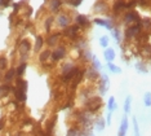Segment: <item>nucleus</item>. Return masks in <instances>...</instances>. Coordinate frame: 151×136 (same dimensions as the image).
Returning a JSON list of instances; mask_svg holds the SVG:
<instances>
[{"instance_id": "12", "label": "nucleus", "mask_w": 151, "mask_h": 136, "mask_svg": "<svg viewBox=\"0 0 151 136\" xmlns=\"http://www.w3.org/2000/svg\"><path fill=\"white\" fill-rule=\"evenodd\" d=\"M16 76H17V74H16V68H11V69H8V70L5 71L4 76H3V81H4V83H6V84H9L11 82L14 81Z\"/></svg>"}, {"instance_id": "24", "label": "nucleus", "mask_w": 151, "mask_h": 136, "mask_svg": "<svg viewBox=\"0 0 151 136\" xmlns=\"http://www.w3.org/2000/svg\"><path fill=\"white\" fill-rule=\"evenodd\" d=\"M11 91H12V86L4 83V84L0 86V96H6L9 92H11Z\"/></svg>"}, {"instance_id": "6", "label": "nucleus", "mask_w": 151, "mask_h": 136, "mask_svg": "<svg viewBox=\"0 0 151 136\" xmlns=\"http://www.w3.org/2000/svg\"><path fill=\"white\" fill-rule=\"evenodd\" d=\"M61 38H62V33H50L48 34L47 39H45V43L49 48L52 47H57L61 41Z\"/></svg>"}, {"instance_id": "31", "label": "nucleus", "mask_w": 151, "mask_h": 136, "mask_svg": "<svg viewBox=\"0 0 151 136\" xmlns=\"http://www.w3.org/2000/svg\"><path fill=\"white\" fill-rule=\"evenodd\" d=\"M109 41H110L109 36L104 35V36H101V39H99V45H101V47H104V48H107L109 47Z\"/></svg>"}, {"instance_id": "19", "label": "nucleus", "mask_w": 151, "mask_h": 136, "mask_svg": "<svg viewBox=\"0 0 151 136\" xmlns=\"http://www.w3.org/2000/svg\"><path fill=\"white\" fill-rule=\"evenodd\" d=\"M54 21H56V17L54 16H48L45 21H44V29H45L47 33H50V29H52V25L54 23Z\"/></svg>"}, {"instance_id": "36", "label": "nucleus", "mask_w": 151, "mask_h": 136, "mask_svg": "<svg viewBox=\"0 0 151 136\" xmlns=\"http://www.w3.org/2000/svg\"><path fill=\"white\" fill-rule=\"evenodd\" d=\"M111 121H112V113H107V117H106V124H111Z\"/></svg>"}, {"instance_id": "20", "label": "nucleus", "mask_w": 151, "mask_h": 136, "mask_svg": "<svg viewBox=\"0 0 151 136\" xmlns=\"http://www.w3.org/2000/svg\"><path fill=\"white\" fill-rule=\"evenodd\" d=\"M14 87H17V88H19V89H22V91H25V92H27L29 83H27V81H25V79H22V78H17Z\"/></svg>"}, {"instance_id": "3", "label": "nucleus", "mask_w": 151, "mask_h": 136, "mask_svg": "<svg viewBox=\"0 0 151 136\" xmlns=\"http://www.w3.org/2000/svg\"><path fill=\"white\" fill-rule=\"evenodd\" d=\"M67 55V48L66 45L63 44H58L56 48H54V51H52V56H50V60H52V62H58L61 60H63L65 57H66Z\"/></svg>"}, {"instance_id": "7", "label": "nucleus", "mask_w": 151, "mask_h": 136, "mask_svg": "<svg viewBox=\"0 0 151 136\" xmlns=\"http://www.w3.org/2000/svg\"><path fill=\"white\" fill-rule=\"evenodd\" d=\"M124 10H127V1L125 0H115V3L111 7V12L114 16L122 15Z\"/></svg>"}, {"instance_id": "18", "label": "nucleus", "mask_w": 151, "mask_h": 136, "mask_svg": "<svg viewBox=\"0 0 151 136\" xmlns=\"http://www.w3.org/2000/svg\"><path fill=\"white\" fill-rule=\"evenodd\" d=\"M75 22H76V25H79L80 27H85V26L89 25V20L83 15H78L75 17Z\"/></svg>"}, {"instance_id": "9", "label": "nucleus", "mask_w": 151, "mask_h": 136, "mask_svg": "<svg viewBox=\"0 0 151 136\" xmlns=\"http://www.w3.org/2000/svg\"><path fill=\"white\" fill-rule=\"evenodd\" d=\"M128 128H129V121H128V117L124 116L122 118V122H120V124H119L118 136H127Z\"/></svg>"}, {"instance_id": "28", "label": "nucleus", "mask_w": 151, "mask_h": 136, "mask_svg": "<svg viewBox=\"0 0 151 136\" xmlns=\"http://www.w3.org/2000/svg\"><path fill=\"white\" fill-rule=\"evenodd\" d=\"M8 69V58L5 56H0V71Z\"/></svg>"}, {"instance_id": "29", "label": "nucleus", "mask_w": 151, "mask_h": 136, "mask_svg": "<svg viewBox=\"0 0 151 136\" xmlns=\"http://www.w3.org/2000/svg\"><path fill=\"white\" fill-rule=\"evenodd\" d=\"M112 31V35H114L116 43L120 44L122 43V35H120V29H118V27H114V29L111 30Z\"/></svg>"}, {"instance_id": "8", "label": "nucleus", "mask_w": 151, "mask_h": 136, "mask_svg": "<svg viewBox=\"0 0 151 136\" xmlns=\"http://www.w3.org/2000/svg\"><path fill=\"white\" fill-rule=\"evenodd\" d=\"M109 89V78L107 75H99V81H98V92L101 96L106 95Z\"/></svg>"}, {"instance_id": "15", "label": "nucleus", "mask_w": 151, "mask_h": 136, "mask_svg": "<svg viewBox=\"0 0 151 136\" xmlns=\"http://www.w3.org/2000/svg\"><path fill=\"white\" fill-rule=\"evenodd\" d=\"M93 22L96 23V25H99V26H105L107 30H112L114 29V25L111 23V21H110L109 18H94Z\"/></svg>"}, {"instance_id": "14", "label": "nucleus", "mask_w": 151, "mask_h": 136, "mask_svg": "<svg viewBox=\"0 0 151 136\" xmlns=\"http://www.w3.org/2000/svg\"><path fill=\"white\" fill-rule=\"evenodd\" d=\"M50 56H52V51L50 49H44L42 52H39V62L40 64H43V65H45L48 60H50Z\"/></svg>"}, {"instance_id": "4", "label": "nucleus", "mask_w": 151, "mask_h": 136, "mask_svg": "<svg viewBox=\"0 0 151 136\" xmlns=\"http://www.w3.org/2000/svg\"><path fill=\"white\" fill-rule=\"evenodd\" d=\"M139 21H141V17L136 10H127L124 15H123V22H124L127 26L134 25V23L139 22Z\"/></svg>"}, {"instance_id": "26", "label": "nucleus", "mask_w": 151, "mask_h": 136, "mask_svg": "<svg viewBox=\"0 0 151 136\" xmlns=\"http://www.w3.org/2000/svg\"><path fill=\"white\" fill-rule=\"evenodd\" d=\"M107 68L112 74H120V73H122V69H120L118 65L112 64V62H107Z\"/></svg>"}, {"instance_id": "5", "label": "nucleus", "mask_w": 151, "mask_h": 136, "mask_svg": "<svg viewBox=\"0 0 151 136\" xmlns=\"http://www.w3.org/2000/svg\"><path fill=\"white\" fill-rule=\"evenodd\" d=\"M71 21H73L71 16L68 15V13H66V12H60L58 13V16L56 17V22H57V25L60 26L61 29H66V27H68L71 25Z\"/></svg>"}, {"instance_id": "10", "label": "nucleus", "mask_w": 151, "mask_h": 136, "mask_svg": "<svg viewBox=\"0 0 151 136\" xmlns=\"http://www.w3.org/2000/svg\"><path fill=\"white\" fill-rule=\"evenodd\" d=\"M110 10V7L106 0H98L94 4V12L96 13H107Z\"/></svg>"}, {"instance_id": "32", "label": "nucleus", "mask_w": 151, "mask_h": 136, "mask_svg": "<svg viewBox=\"0 0 151 136\" xmlns=\"http://www.w3.org/2000/svg\"><path fill=\"white\" fill-rule=\"evenodd\" d=\"M136 68H137V70H138L139 73H147V68L145 66V64H143V62H137V64H136Z\"/></svg>"}, {"instance_id": "25", "label": "nucleus", "mask_w": 151, "mask_h": 136, "mask_svg": "<svg viewBox=\"0 0 151 136\" xmlns=\"http://www.w3.org/2000/svg\"><path fill=\"white\" fill-rule=\"evenodd\" d=\"M130 106H132V96H127L124 101V113L125 116L130 113Z\"/></svg>"}, {"instance_id": "13", "label": "nucleus", "mask_w": 151, "mask_h": 136, "mask_svg": "<svg viewBox=\"0 0 151 136\" xmlns=\"http://www.w3.org/2000/svg\"><path fill=\"white\" fill-rule=\"evenodd\" d=\"M62 8V0H50L49 1V10L52 13H60Z\"/></svg>"}, {"instance_id": "1", "label": "nucleus", "mask_w": 151, "mask_h": 136, "mask_svg": "<svg viewBox=\"0 0 151 136\" xmlns=\"http://www.w3.org/2000/svg\"><path fill=\"white\" fill-rule=\"evenodd\" d=\"M143 31V27H142V23L137 22L134 25H129L128 27L125 29V33H124V38L125 40H129V39H136L137 36L139 35Z\"/></svg>"}, {"instance_id": "35", "label": "nucleus", "mask_w": 151, "mask_h": 136, "mask_svg": "<svg viewBox=\"0 0 151 136\" xmlns=\"http://www.w3.org/2000/svg\"><path fill=\"white\" fill-rule=\"evenodd\" d=\"M11 1L12 0H0V7L1 8H6V7L11 4Z\"/></svg>"}, {"instance_id": "22", "label": "nucleus", "mask_w": 151, "mask_h": 136, "mask_svg": "<svg viewBox=\"0 0 151 136\" xmlns=\"http://www.w3.org/2000/svg\"><path fill=\"white\" fill-rule=\"evenodd\" d=\"M26 69H27V64H26V62H21V64H19L16 68V74H17V76H18V78H21V76L25 74Z\"/></svg>"}, {"instance_id": "33", "label": "nucleus", "mask_w": 151, "mask_h": 136, "mask_svg": "<svg viewBox=\"0 0 151 136\" xmlns=\"http://www.w3.org/2000/svg\"><path fill=\"white\" fill-rule=\"evenodd\" d=\"M133 128H134V136H141L139 135V126L136 118H133Z\"/></svg>"}, {"instance_id": "30", "label": "nucleus", "mask_w": 151, "mask_h": 136, "mask_svg": "<svg viewBox=\"0 0 151 136\" xmlns=\"http://www.w3.org/2000/svg\"><path fill=\"white\" fill-rule=\"evenodd\" d=\"M143 104L146 108H151V92H149V91L143 95Z\"/></svg>"}, {"instance_id": "17", "label": "nucleus", "mask_w": 151, "mask_h": 136, "mask_svg": "<svg viewBox=\"0 0 151 136\" xmlns=\"http://www.w3.org/2000/svg\"><path fill=\"white\" fill-rule=\"evenodd\" d=\"M44 43H45V40H44V38L42 35H37L36 39H35V45H34V51L35 52H42L43 47H44Z\"/></svg>"}, {"instance_id": "34", "label": "nucleus", "mask_w": 151, "mask_h": 136, "mask_svg": "<svg viewBox=\"0 0 151 136\" xmlns=\"http://www.w3.org/2000/svg\"><path fill=\"white\" fill-rule=\"evenodd\" d=\"M67 3H68V4H70L71 7H74V8H75V7H79V5H80L81 3H83V0H67Z\"/></svg>"}, {"instance_id": "2", "label": "nucleus", "mask_w": 151, "mask_h": 136, "mask_svg": "<svg viewBox=\"0 0 151 136\" xmlns=\"http://www.w3.org/2000/svg\"><path fill=\"white\" fill-rule=\"evenodd\" d=\"M30 51H31V43H30V40L22 39L21 43L18 45V52H19V56H21V62H26Z\"/></svg>"}, {"instance_id": "11", "label": "nucleus", "mask_w": 151, "mask_h": 136, "mask_svg": "<svg viewBox=\"0 0 151 136\" xmlns=\"http://www.w3.org/2000/svg\"><path fill=\"white\" fill-rule=\"evenodd\" d=\"M12 92H13V95H14L16 97V100L18 101V103H25L26 101V92L25 91H22V89H19V88H17V87H12Z\"/></svg>"}, {"instance_id": "21", "label": "nucleus", "mask_w": 151, "mask_h": 136, "mask_svg": "<svg viewBox=\"0 0 151 136\" xmlns=\"http://www.w3.org/2000/svg\"><path fill=\"white\" fill-rule=\"evenodd\" d=\"M94 127L97 131H104L106 127V121L104 118H97V119L94 121Z\"/></svg>"}, {"instance_id": "27", "label": "nucleus", "mask_w": 151, "mask_h": 136, "mask_svg": "<svg viewBox=\"0 0 151 136\" xmlns=\"http://www.w3.org/2000/svg\"><path fill=\"white\" fill-rule=\"evenodd\" d=\"M91 65L93 66V68L96 69V70H102V64L101 62L98 61V58L96 57V56H93V57H92V61H91Z\"/></svg>"}, {"instance_id": "37", "label": "nucleus", "mask_w": 151, "mask_h": 136, "mask_svg": "<svg viewBox=\"0 0 151 136\" xmlns=\"http://www.w3.org/2000/svg\"><path fill=\"white\" fill-rule=\"evenodd\" d=\"M4 126H5V123H4V121H0V131L4 128Z\"/></svg>"}, {"instance_id": "16", "label": "nucleus", "mask_w": 151, "mask_h": 136, "mask_svg": "<svg viewBox=\"0 0 151 136\" xmlns=\"http://www.w3.org/2000/svg\"><path fill=\"white\" fill-rule=\"evenodd\" d=\"M104 57H105V60L107 61V62H112L115 60V57H116V53H115V51L112 49V48H106V49L104 51Z\"/></svg>"}, {"instance_id": "23", "label": "nucleus", "mask_w": 151, "mask_h": 136, "mask_svg": "<svg viewBox=\"0 0 151 136\" xmlns=\"http://www.w3.org/2000/svg\"><path fill=\"white\" fill-rule=\"evenodd\" d=\"M107 108H109V111L112 113L118 109V105H116V101H115V97L114 96H110V99L107 101Z\"/></svg>"}]
</instances>
